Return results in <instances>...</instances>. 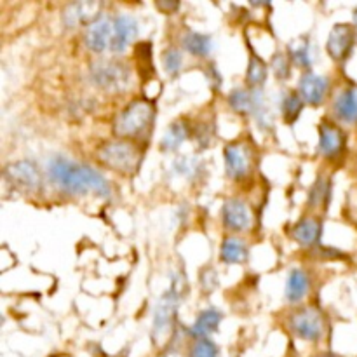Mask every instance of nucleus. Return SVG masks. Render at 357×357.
Returning a JSON list of instances; mask_svg holds the SVG:
<instances>
[{"mask_svg": "<svg viewBox=\"0 0 357 357\" xmlns=\"http://www.w3.org/2000/svg\"><path fill=\"white\" fill-rule=\"evenodd\" d=\"M47 176L56 187L68 194H94L98 197H108L112 194L110 183L100 171L91 166L77 164L65 157H52L49 160Z\"/></svg>", "mask_w": 357, "mask_h": 357, "instance_id": "1", "label": "nucleus"}, {"mask_svg": "<svg viewBox=\"0 0 357 357\" xmlns=\"http://www.w3.org/2000/svg\"><path fill=\"white\" fill-rule=\"evenodd\" d=\"M153 117H155V108L149 100L132 101L115 119V135L131 142L135 138H142L152 126Z\"/></svg>", "mask_w": 357, "mask_h": 357, "instance_id": "2", "label": "nucleus"}, {"mask_svg": "<svg viewBox=\"0 0 357 357\" xmlns=\"http://www.w3.org/2000/svg\"><path fill=\"white\" fill-rule=\"evenodd\" d=\"M98 159L121 174H132L142 160V149L131 139H110L98 149Z\"/></svg>", "mask_w": 357, "mask_h": 357, "instance_id": "3", "label": "nucleus"}, {"mask_svg": "<svg viewBox=\"0 0 357 357\" xmlns=\"http://www.w3.org/2000/svg\"><path fill=\"white\" fill-rule=\"evenodd\" d=\"M91 80L107 93H122L131 84V70L121 61H96L91 66Z\"/></svg>", "mask_w": 357, "mask_h": 357, "instance_id": "4", "label": "nucleus"}, {"mask_svg": "<svg viewBox=\"0 0 357 357\" xmlns=\"http://www.w3.org/2000/svg\"><path fill=\"white\" fill-rule=\"evenodd\" d=\"M289 330L307 342H317L324 335V317L314 307H300L289 316Z\"/></svg>", "mask_w": 357, "mask_h": 357, "instance_id": "5", "label": "nucleus"}, {"mask_svg": "<svg viewBox=\"0 0 357 357\" xmlns=\"http://www.w3.org/2000/svg\"><path fill=\"white\" fill-rule=\"evenodd\" d=\"M3 174L13 187L23 192L31 194V192H38L42 188V173L37 164L31 160H17V162L9 164Z\"/></svg>", "mask_w": 357, "mask_h": 357, "instance_id": "6", "label": "nucleus"}, {"mask_svg": "<svg viewBox=\"0 0 357 357\" xmlns=\"http://www.w3.org/2000/svg\"><path fill=\"white\" fill-rule=\"evenodd\" d=\"M356 44V30L349 23H338L331 28L328 35L326 51L335 61H344L352 52Z\"/></svg>", "mask_w": 357, "mask_h": 357, "instance_id": "7", "label": "nucleus"}, {"mask_svg": "<svg viewBox=\"0 0 357 357\" xmlns=\"http://www.w3.org/2000/svg\"><path fill=\"white\" fill-rule=\"evenodd\" d=\"M101 2H94V0H80V2L68 3L63 9L61 20L65 28H77L82 24H93L94 21L100 20L101 13Z\"/></svg>", "mask_w": 357, "mask_h": 357, "instance_id": "8", "label": "nucleus"}, {"mask_svg": "<svg viewBox=\"0 0 357 357\" xmlns=\"http://www.w3.org/2000/svg\"><path fill=\"white\" fill-rule=\"evenodd\" d=\"M138 37V21L129 14H119L112 21V38L110 49L112 52H124L131 45V42Z\"/></svg>", "mask_w": 357, "mask_h": 357, "instance_id": "9", "label": "nucleus"}, {"mask_svg": "<svg viewBox=\"0 0 357 357\" xmlns=\"http://www.w3.org/2000/svg\"><path fill=\"white\" fill-rule=\"evenodd\" d=\"M347 136L333 122L323 121L319 124V152L326 159H337L344 153Z\"/></svg>", "mask_w": 357, "mask_h": 357, "instance_id": "10", "label": "nucleus"}, {"mask_svg": "<svg viewBox=\"0 0 357 357\" xmlns=\"http://www.w3.org/2000/svg\"><path fill=\"white\" fill-rule=\"evenodd\" d=\"M328 89H330V79L317 73L305 72L300 77L298 82V94L307 105L319 107L326 100Z\"/></svg>", "mask_w": 357, "mask_h": 357, "instance_id": "11", "label": "nucleus"}, {"mask_svg": "<svg viewBox=\"0 0 357 357\" xmlns=\"http://www.w3.org/2000/svg\"><path fill=\"white\" fill-rule=\"evenodd\" d=\"M227 174L232 180H241L251 169V152L244 143H230L223 150Z\"/></svg>", "mask_w": 357, "mask_h": 357, "instance_id": "12", "label": "nucleus"}, {"mask_svg": "<svg viewBox=\"0 0 357 357\" xmlns=\"http://www.w3.org/2000/svg\"><path fill=\"white\" fill-rule=\"evenodd\" d=\"M223 225L232 232H244L251 225L250 208L241 199H229L222 208Z\"/></svg>", "mask_w": 357, "mask_h": 357, "instance_id": "13", "label": "nucleus"}, {"mask_svg": "<svg viewBox=\"0 0 357 357\" xmlns=\"http://www.w3.org/2000/svg\"><path fill=\"white\" fill-rule=\"evenodd\" d=\"M110 38H112V21L107 17H100L89 24L84 35V44L89 51L94 54H101L107 47H110Z\"/></svg>", "mask_w": 357, "mask_h": 357, "instance_id": "14", "label": "nucleus"}, {"mask_svg": "<svg viewBox=\"0 0 357 357\" xmlns=\"http://www.w3.org/2000/svg\"><path fill=\"white\" fill-rule=\"evenodd\" d=\"M229 105L237 114H258V112H261V96L260 93L253 89H234L229 94Z\"/></svg>", "mask_w": 357, "mask_h": 357, "instance_id": "15", "label": "nucleus"}, {"mask_svg": "<svg viewBox=\"0 0 357 357\" xmlns=\"http://www.w3.org/2000/svg\"><path fill=\"white\" fill-rule=\"evenodd\" d=\"M321 234H323L321 220L314 218V216H305V218H302L293 227L291 236L302 246H314V244L319 243Z\"/></svg>", "mask_w": 357, "mask_h": 357, "instance_id": "16", "label": "nucleus"}, {"mask_svg": "<svg viewBox=\"0 0 357 357\" xmlns=\"http://www.w3.org/2000/svg\"><path fill=\"white\" fill-rule=\"evenodd\" d=\"M310 289V279L302 268H293L286 281V298L289 303H298Z\"/></svg>", "mask_w": 357, "mask_h": 357, "instance_id": "17", "label": "nucleus"}, {"mask_svg": "<svg viewBox=\"0 0 357 357\" xmlns=\"http://www.w3.org/2000/svg\"><path fill=\"white\" fill-rule=\"evenodd\" d=\"M222 312H218L216 309L202 310L197 316V319H195L194 326L190 328V335L192 337L199 338V340L208 338L209 335H213L218 330L220 323H222Z\"/></svg>", "mask_w": 357, "mask_h": 357, "instance_id": "18", "label": "nucleus"}, {"mask_svg": "<svg viewBox=\"0 0 357 357\" xmlns=\"http://www.w3.org/2000/svg\"><path fill=\"white\" fill-rule=\"evenodd\" d=\"M333 110L340 121L347 122V124H354V122H357V91H342L337 96V100H335Z\"/></svg>", "mask_w": 357, "mask_h": 357, "instance_id": "19", "label": "nucleus"}, {"mask_svg": "<svg viewBox=\"0 0 357 357\" xmlns=\"http://www.w3.org/2000/svg\"><path fill=\"white\" fill-rule=\"evenodd\" d=\"M190 136V126L187 121H176L169 126L166 132L162 136V142H160V149L164 152H174V150L180 149L183 145L185 139Z\"/></svg>", "mask_w": 357, "mask_h": 357, "instance_id": "20", "label": "nucleus"}, {"mask_svg": "<svg viewBox=\"0 0 357 357\" xmlns=\"http://www.w3.org/2000/svg\"><path fill=\"white\" fill-rule=\"evenodd\" d=\"M220 260L225 264H244L248 260V248L237 237H229L222 243L220 248Z\"/></svg>", "mask_w": 357, "mask_h": 357, "instance_id": "21", "label": "nucleus"}, {"mask_svg": "<svg viewBox=\"0 0 357 357\" xmlns=\"http://www.w3.org/2000/svg\"><path fill=\"white\" fill-rule=\"evenodd\" d=\"M181 45L187 49L190 54L199 56V58H204L211 52V37L204 33H199V31H187V33L181 37Z\"/></svg>", "mask_w": 357, "mask_h": 357, "instance_id": "22", "label": "nucleus"}, {"mask_svg": "<svg viewBox=\"0 0 357 357\" xmlns=\"http://www.w3.org/2000/svg\"><path fill=\"white\" fill-rule=\"evenodd\" d=\"M268 75V66L260 56L251 54L250 61H248V70H246V82L251 87H260L264 86L265 80Z\"/></svg>", "mask_w": 357, "mask_h": 357, "instance_id": "23", "label": "nucleus"}, {"mask_svg": "<svg viewBox=\"0 0 357 357\" xmlns=\"http://www.w3.org/2000/svg\"><path fill=\"white\" fill-rule=\"evenodd\" d=\"M289 51V59L295 63L296 66H302V68H310L312 65V56H310V44L307 38H296L291 40L288 47Z\"/></svg>", "mask_w": 357, "mask_h": 357, "instance_id": "24", "label": "nucleus"}, {"mask_svg": "<svg viewBox=\"0 0 357 357\" xmlns=\"http://www.w3.org/2000/svg\"><path fill=\"white\" fill-rule=\"evenodd\" d=\"M303 105H305V101L302 100L298 91H291V93L286 94L284 100H282L281 103V110L282 117H284V121L288 122V124H293V122L300 117V114H302L303 110Z\"/></svg>", "mask_w": 357, "mask_h": 357, "instance_id": "25", "label": "nucleus"}, {"mask_svg": "<svg viewBox=\"0 0 357 357\" xmlns=\"http://www.w3.org/2000/svg\"><path fill=\"white\" fill-rule=\"evenodd\" d=\"M330 180H326L324 176L317 178V181L312 185V188H310L309 192V206L310 208H323V206H326V202L330 201Z\"/></svg>", "mask_w": 357, "mask_h": 357, "instance_id": "26", "label": "nucleus"}, {"mask_svg": "<svg viewBox=\"0 0 357 357\" xmlns=\"http://www.w3.org/2000/svg\"><path fill=\"white\" fill-rule=\"evenodd\" d=\"M162 65L167 75H176L181 70V65H183V56H181V52L178 49L169 47L167 51H164Z\"/></svg>", "mask_w": 357, "mask_h": 357, "instance_id": "27", "label": "nucleus"}, {"mask_svg": "<svg viewBox=\"0 0 357 357\" xmlns=\"http://www.w3.org/2000/svg\"><path fill=\"white\" fill-rule=\"evenodd\" d=\"M289 61H291V59H289L284 52H278V54L272 58L271 68L279 80H284L289 77V68H291V63Z\"/></svg>", "mask_w": 357, "mask_h": 357, "instance_id": "28", "label": "nucleus"}, {"mask_svg": "<svg viewBox=\"0 0 357 357\" xmlns=\"http://www.w3.org/2000/svg\"><path fill=\"white\" fill-rule=\"evenodd\" d=\"M190 357H218V347L209 338H202V340H197L194 344Z\"/></svg>", "mask_w": 357, "mask_h": 357, "instance_id": "29", "label": "nucleus"}, {"mask_svg": "<svg viewBox=\"0 0 357 357\" xmlns=\"http://www.w3.org/2000/svg\"><path fill=\"white\" fill-rule=\"evenodd\" d=\"M174 169L178 174H183V176H192L197 169V160L194 157H180V159L174 162Z\"/></svg>", "mask_w": 357, "mask_h": 357, "instance_id": "30", "label": "nucleus"}, {"mask_svg": "<svg viewBox=\"0 0 357 357\" xmlns=\"http://www.w3.org/2000/svg\"><path fill=\"white\" fill-rule=\"evenodd\" d=\"M157 7H159V9H164V10H174V9H178V3H162V2H157Z\"/></svg>", "mask_w": 357, "mask_h": 357, "instance_id": "31", "label": "nucleus"}, {"mask_svg": "<svg viewBox=\"0 0 357 357\" xmlns=\"http://www.w3.org/2000/svg\"><path fill=\"white\" fill-rule=\"evenodd\" d=\"M316 357H338L337 354H330V352H326V354H319V356H316Z\"/></svg>", "mask_w": 357, "mask_h": 357, "instance_id": "32", "label": "nucleus"}, {"mask_svg": "<svg viewBox=\"0 0 357 357\" xmlns=\"http://www.w3.org/2000/svg\"><path fill=\"white\" fill-rule=\"evenodd\" d=\"M354 23H356V26H357V7L354 9Z\"/></svg>", "mask_w": 357, "mask_h": 357, "instance_id": "33", "label": "nucleus"}]
</instances>
